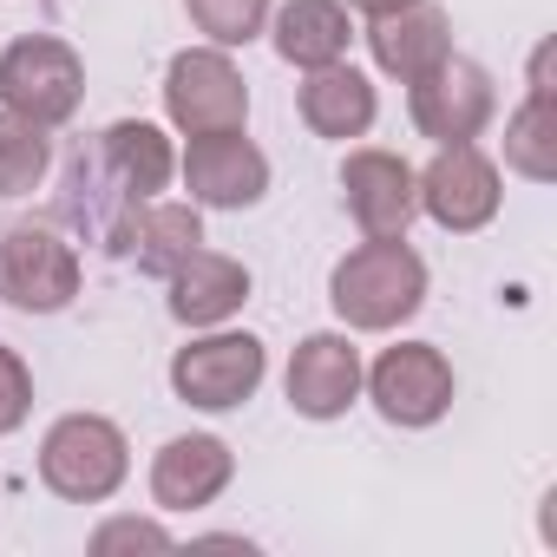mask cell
<instances>
[{"label": "cell", "mask_w": 557, "mask_h": 557, "mask_svg": "<svg viewBox=\"0 0 557 557\" xmlns=\"http://www.w3.org/2000/svg\"><path fill=\"white\" fill-rule=\"evenodd\" d=\"M27 413H34V374H27V361L14 348H0V440L21 433Z\"/></svg>", "instance_id": "23"}, {"label": "cell", "mask_w": 557, "mask_h": 557, "mask_svg": "<svg viewBox=\"0 0 557 557\" xmlns=\"http://www.w3.org/2000/svg\"><path fill=\"white\" fill-rule=\"evenodd\" d=\"M79 296V256L53 223H14L0 236V302L21 315H60Z\"/></svg>", "instance_id": "5"}, {"label": "cell", "mask_w": 557, "mask_h": 557, "mask_svg": "<svg viewBox=\"0 0 557 557\" xmlns=\"http://www.w3.org/2000/svg\"><path fill=\"white\" fill-rule=\"evenodd\" d=\"M283 387L302 420H342L361 400V348L348 335H302Z\"/></svg>", "instance_id": "12"}, {"label": "cell", "mask_w": 557, "mask_h": 557, "mask_svg": "<svg viewBox=\"0 0 557 557\" xmlns=\"http://www.w3.org/2000/svg\"><path fill=\"white\" fill-rule=\"evenodd\" d=\"M184 14L210 47H249L269 27V0H184Z\"/></svg>", "instance_id": "22"}, {"label": "cell", "mask_w": 557, "mask_h": 557, "mask_svg": "<svg viewBox=\"0 0 557 557\" xmlns=\"http://www.w3.org/2000/svg\"><path fill=\"white\" fill-rule=\"evenodd\" d=\"M329 302L355 335H387L420 315L426 302V262L413 256L407 236H368L348 249L329 275Z\"/></svg>", "instance_id": "1"}, {"label": "cell", "mask_w": 557, "mask_h": 557, "mask_svg": "<svg viewBox=\"0 0 557 557\" xmlns=\"http://www.w3.org/2000/svg\"><path fill=\"white\" fill-rule=\"evenodd\" d=\"M92 158H99V171L119 184V197H132V203H151V197L177 177V151H171V138H164L151 119H119V125H106Z\"/></svg>", "instance_id": "16"}, {"label": "cell", "mask_w": 557, "mask_h": 557, "mask_svg": "<svg viewBox=\"0 0 557 557\" xmlns=\"http://www.w3.org/2000/svg\"><path fill=\"white\" fill-rule=\"evenodd\" d=\"M374 112H381V99H374L368 73H355L348 60L315 66V73L302 79V125H309L315 138H342V145H348V138H368Z\"/></svg>", "instance_id": "18"}, {"label": "cell", "mask_w": 557, "mask_h": 557, "mask_svg": "<svg viewBox=\"0 0 557 557\" xmlns=\"http://www.w3.org/2000/svg\"><path fill=\"white\" fill-rule=\"evenodd\" d=\"M505 164L531 184L557 177V92H524V106L505 119Z\"/></svg>", "instance_id": "20"}, {"label": "cell", "mask_w": 557, "mask_h": 557, "mask_svg": "<svg viewBox=\"0 0 557 557\" xmlns=\"http://www.w3.org/2000/svg\"><path fill=\"white\" fill-rule=\"evenodd\" d=\"M86 99V60L53 40V34H21L8 53H0V106L34 119V125H66Z\"/></svg>", "instance_id": "3"}, {"label": "cell", "mask_w": 557, "mask_h": 557, "mask_svg": "<svg viewBox=\"0 0 557 557\" xmlns=\"http://www.w3.org/2000/svg\"><path fill=\"white\" fill-rule=\"evenodd\" d=\"M47 171H53V138H47V125H34V119H21V112L0 106V197L40 190Z\"/></svg>", "instance_id": "21"}, {"label": "cell", "mask_w": 557, "mask_h": 557, "mask_svg": "<svg viewBox=\"0 0 557 557\" xmlns=\"http://www.w3.org/2000/svg\"><path fill=\"white\" fill-rule=\"evenodd\" d=\"M164 119L184 138H210V132H243L249 119V86L230 60V47H184L164 66Z\"/></svg>", "instance_id": "4"}, {"label": "cell", "mask_w": 557, "mask_h": 557, "mask_svg": "<svg viewBox=\"0 0 557 557\" xmlns=\"http://www.w3.org/2000/svg\"><path fill=\"white\" fill-rule=\"evenodd\" d=\"M342 8H355V14H368V21H381V14L407 8V0H342Z\"/></svg>", "instance_id": "25"}, {"label": "cell", "mask_w": 557, "mask_h": 557, "mask_svg": "<svg viewBox=\"0 0 557 557\" xmlns=\"http://www.w3.org/2000/svg\"><path fill=\"white\" fill-rule=\"evenodd\" d=\"M177 171H184V190H190L197 210H249L269 190V158L243 132L190 138V151L177 158Z\"/></svg>", "instance_id": "10"}, {"label": "cell", "mask_w": 557, "mask_h": 557, "mask_svg": "<svg viewBox=\"0 0 557 557\" xmlns=\"http://www.w3.org/2000/svg\"><path fill=\"white\" fill-rule=\"evenodd\" d=\"M132 472V446L106 413H60L40 440V479L66 505H106Z\"/></svg>", "instance_id": "2"}, {"label": "cell", "mask_w": 557, "mask_h": 557, "mask_svg": "<svg viewBox=\"0 0 557 557\" xmlns=\"http://www.w3.org/2000/svg\"><path fill=\"white\" fill-rule=\"evenodd\" d=\"M164 283H171V322L184 329H223L249 302V269L223 249H190Z\"/></svg>", "instance_id": "14"}, {"label": "cell", "mask_w": 557, "mask_h": 557, "mask_svg": "<svg viewBox=\"0 0 557 557\" xmlns=\"http://www.w3.org/2000/svg\"><path fill=\"white\" fill-rule=\"evenodd\" d=\"M190 249H203V216H197V203H164V197L132 203V216L119 223V243H112V256H132L145 275H171Z\"/></svg>", "instance_id": "17"}, {"label": "cell", "mask_w": 557, "mask_h": 557, "mask_svg": "<svg viewBox=\"0 0 557 557\" xmlns=\"http://www.w3.org/2000/svg\"><path fill=\"white\" fill-rule=\"evenodd\" d=\"M112 550H171V531L158 518H106L92 531V557H112Z\"/></svg>", "instance_id": "24"}, {"label": "cell", "mask_w": 557, "mask_h": 557, "mask_svg": "<svg viewBox=\"0 0 557 557\" xmlns=\"http://www.w3.org/2000/svg\"><path fill=\"white\" fill-rule=\"evenodd\" d=\"M361 387H368V400L381 407L387 426L420 433V426L446 420L459 381H453V361H446L433 342H400V348H387L374 368H361Z\"/></svg>", "instance_id": "8"}, {"label": "cell", "mask_w": 557, "mask_h": 557, "mask_svg": "<svg viewBox=\"0 0 557 557\" xmlns=\"http://www.w3.org/2000/svg\"><path fill=\"white\" fill-rule=\"evenodd\" d=\"M262 374H269L262 342L256 335H236V329H216V335H203V342H190V348L171 355V394L184 407H197V413L243 407L262 387Z\"/></svg>", "instance_id": "7"}, {"label": "cell", "mask_w": 557, "mask_h": 557, "mask_svg": "<svg viewBox=\"0 0 557 557\" xmlns=\"http://www.w3.org/2000/svg\"><path fill=\"white\" fill-rule=\"evenodd\" d=\"M413 184H420V210H426L440 230H453V236L485 230V223L498 216V203H505L498 164H492L479 145H440L433 164L413 171Z\"/></svg>", "instance_id": "9"}, {"label": "cell", "mask_w": 557, "mask_h": 557, "mask_svg": "<svg viewBox=\"0 0 557 557\" xmlns=\"http://www.w3.org/2000/svg\"><path fill=\"white\" fill-rule=\"evenodd\" d=\"M368 47H374V66L407 86L453 53V21H446L440 0H407V8L368 21Z\"/></svg>", "instance_id": "15"}, {"label": "cell", "mask_w": 557, "mask_h": 557, "mask_svg": "<svg viewBox=\"0 0 557 557\" xmlns=\"http://www.w3.org/2000/svg\"><path fill=\"white\" fill-rule=\"evenodd\" d=\"M342 197H348V216L361 223V236H407V223L420 216L413 164L394 151H348L342 158Z\"/></svg>", "instance_id": "11"}, {"label": "cell", "mask_w": 557, "mask_h": 557, "mask_svg": "<svg viewBox=\"0 0 557 557\" xmlns=\"http://www.w3.org/2000/svg\"><path fill=\"white\" fill-rule=\"evenodd\" d=\"M407 112L420 125V138L433 145H472L492 112H498V92H492V73L466 53H446L440 66H426L420 79H407Z\"/></svg>", "instance_id": "6"}, {"label": "cell", "mask_w": 557, "mask_h": 557, "mask_svg": "<svg viewBox=\"0 0 557 557\" xmlns=\"http://www.w3.org/2000/svg\"><path fill=\"white\" fill-rule=\"evenodd\" d=\"M348 40H355V27H348L342 0H289V8L275 14V53L302 73L348 60Z\"/></svg>", "instance_id": "19"}, {"label": "cell", "mask_w": 557, "mask_h": 557, "mask_svg": "<svg viewBox=\"0 0 557 557\" xmlns=\"http://www.w3.org/2000/svg\"><path fill=\"white\" fill-rule=\"evenodd\" d=\"M236 479V453L216 433H184L151 459V505L158 511H203L230 492Z\"/></svg>", "instance_id": "13"}]
</instances>
